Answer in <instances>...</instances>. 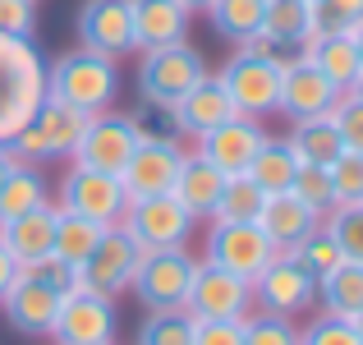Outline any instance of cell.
Listing matches in <instances>:
<instances>
[{"mask_svg": "<svg viewBox=\"0 0 363 345\" xmlns=\"http://www.w3.org/2000/svg\"><path fill=\"white\" fill-rule=\"evenodd\" d=\"M46 97V60L33 37L0 33V143H9Z\"/></svg>", "mask_w": 363, "mask_h": 345, "instance_id": "1", "label": "cell"}, {"mask_svg": "<svg viewBox=\"0 0 363 345\" xmlns=\"http://www.w3.org/2000/svg\"><path fill=\"white\" fill-rule=\"evenodd\" d=\"M120 92V70L111 55H97L88 46L60 55L55 65H46V97L60 102V106H74L83 115H97L116 102Z\"/></svg>", "mask_w": 363, "mask_h": 345, "instance_id": "2", "label": "cell"}, {"mask_svg": "<svg viewBox=\"0 0 363 345\" xmlns=\"http://www.w3.org/2000/svg\"><path fill=\"white\" fill-rule=\"evenodd\" d=\"M216 79H221L225 97L235 102L240 115H272L276 92H281V55L267 37H253L225 60V70Z\"/></svg>", "mask_w": 363, "mask_h": 345, "instance_id": "3", "label": "cell"}, {"mask_svg": "<svg viewBox=\"0 0 363 345\" xmlns=\"http://www.w3.org/2000/svg\"><path fill=\"white\" fill-rule=\"evenodd\" d=\"M198 79H207V60L198 46L189 42H170V46H152L138 65V97L147 106L170 111Z\"/></svg>", "mask_w": 363, "mask_h": 345, "instance_id": "4", "label": "cell"}, {"mask_svg": "<svg viewBox=\"0 0 363 345\" xmlns=\"http://www.w3.org/2000/svg\"><path fill=\"white\" fill-rule=\"evenodd\" d=\"M83 124H88V115H83V111L42 97V106L33 111V120L14 133L5 148L14 152V161H33V166H37V161H55V157H69V152H74Z\"/></svg>", "mask_w": 363, "mask_h": 345, "instance_id": "5", "label": "cell"}, {"mask_svg": "<svg viewBox=\"0 0 363 345\" xmlns=\"http://www.w3.org/2000/svg\"><path fill=\"white\" fill-rule=\"evenodd\" d=\"M143 143V129L133 115H88V124H83L79 143H74L69 157L79 161V166H92V170H106V175H120L124 166H129L133 148Z\"/></svg>", "mask_w": 363, "mask_h": 345, "instance_id": "6", "label": "cell"}, {"mask_svg": "<svg viewBox=\"0 0 363 345\" xmlns=\"http://www.w3.org/2000/svg\"><path fill=\"white\" fill-rule=\"evenodd\" d=\"M194 258L184 248H147L138 258V272H133L129 290L138 295L143 309H184L189 281H194Z\"/></svg>", "mask_w": 363, "mask_h": 345, "instance_id": "7", "label": "cell"}, {"mask_svg": "<svg viewBox=\"0 0 363 345\" xmlns=\"http://www.w3.org/2000/svg\"><path fill=\"white\" fill-rule=\"evenodd\" d=\"M124 235L147 253V248H184L194 235V217L175 203L170 194H152V198H129L120 217Z\"/></svg>", "mask_w": 363, "mask_h": 345, "instance_id": "8", "label": "cell"}, {"mask_svg": "<svg viewBox=\"0 0 363 345\" xmlns=\"http://www.w3.org/2000/svg\"><path fill=\"white\" fill-rule=\"evenodd\" d=\"M248 304H253V281L235 276L230 267L212 263V258L194 267V281H189V295H184L189 318H198V322H207V318H244Z\"/></svg>", "mask_w": 363, "mask_h": 345, "instance_id": "9", "label": "cell"}, {"mask_svg": "<svg viewBox=\"0 0 363 345\" xmlns=\"http://www.w3.org/2000/svg\"><path fill=\"white\" fill-rule=\"evenodd\" d=\"M253 300L262 304L267 313L294 318V313L313 309V300H318V272L303 267L294 253H276L272 263L253 276Z\"/></svg>", "mask_w": 363, "mask_h": 345, "instance_id": "10", "label": "cell"}, {"mask_svg": "<svg viewBox=\"0 0 363 345\" xmlns=\"http://www.w3.org/2000/svg\"><path fill=\"white\" fill-rule=\"evenodd\" d=\"M60 207L88 217L97 226H120L124 207H129V194H124L120 175H106V170H92V166L74 161L65 185H60Z\"/></svg>", "mask_w": 363, "mask_h": 345, "instance_id": "11", "label": "cell"}, {"mask_svg": "<svg viewBox=\"0 0 363 345\" xmlns=\"http://www.w3.org/2000/svg\"><path fill=\"white\" fill-rule=\"evenodd\" d=\"M116 300L111 295H97V290H69L55 309V322H51V336L60 345H101L116 336Z\"/></svg>", "mask_w": 363, "mask_h": 345, "instance_id": "12", "label": "cell"}, {"mask_svg": "<svg viewBox=\"0 0 363 345\" xmlns=\"http://www.w3.org/2000/svg\"><path fill=\"white\" fill-rule=\"evenodd\" d=\"M138 258H143V248L124 235V226H106L101 239H97V248L79 263V285L116 300V295L129 290L133 272H138Z\"/></svg>", "mask_w": 363, "mask_h": 345, "instance_id": "13", "label": "cell"}, {"mask_svg": "<svg viewBox=\"0 0 363 345\" xmlns=\"http://www.w3.org/2000/svg\"><path fill=\"white\" fill-rule=\"evenodd\" d=\"M276 253H281V248L267 239V230L257 221H212V230H207V258L230 267L244 281H253Z\"/></svg>", "mask_w": 363, "mask_h": 345, "instance_id": "14", "label": "cell"}, {"mask_svg": "<svg viewBox=\"0 0 363 345\" xmlns=\"http://www.w3.org/2000/svg\"><path fill=\"white\" fill-rule=\"evenodd\" d=\"M340 92H345V88H336V83H331L318 65H308L303 55H299V60H281V92H276V111L290 115V120L327 115L340 102Z\"/></svg>", "mask_w": 363, "mask_h": 345, "instance_id": "15", "label": "cell"}, {"mask_svg": "<svg viewBox=\"0 0 363 345\" xmlns=\"http://www.w3.org/2000/svg\"><path fill=\"white\" fill-rule=\"evenodd\" d=\"M184 161V148L175 138H152L143 133V143L133 148L129 166L120 170V185L129 198H152V194H170L175 185V170Z\"/></svg>", "mask_w": 363, "mask_h": 345, "instance_id": "16", "label": "cell"}, {"mask_svg": "<svg viewBox=\"0 0 363 345\" xmlns=\"http://www.w3.org/2000/svg\"><path fill=\"white\" fill-rule=\"evenodd\" d=\"M74 28H79V42L88 46V51L111 55V60L138 51V42H133V18H129V0H83L79 23H74Z\"/></svg>", "mask_w": 363, "mask_h": 345, "instance_id": "17", "label": "cell"}, {"mask_svg": "<svg viewBox=\"0 0 363 345\" xmlns=\"http://www.w3.org/2000/svg\"><path fill=\"white\" fill-rule=\"evenodd\" d=\"M262 138L267 133H262V124H257V115H230L225 124H216V129H207L203 138H198V157L212 161L221 175H244Z\"/></svg>", "mask_w": 363, "mask_h": 345, "instance_id": "18", "label": "cell"}, {"mask_svg": "<svg viewBox=\"0 0 363 345\" xmlns=\"http://www.w3.org/2000/svg\"><path fill=\"white\" fill-rule=\"evenodd\" d=\"M60 300L65 295H55L51 285L33 281V276H14V285L0 295V313H5V322L14 332H23V336H51Z\"/></svg>", "mask_w": 363, "mask_h": 345, "instance_id": "19", "label": "cell"}, {"mask_svg": "<svg viewBox=\"0 0 363 345\" xmlns=\"http://www.w3.org/2000/svg\"><path fill=\"white\" fill-rule=\"evenodd\" d=\"M230 115H240V111H235V102L225 97L221 79H198L194 88L170 106V124H175L179 133H189V138H203L207 129L225 124Z\"/></svg>", "mask_w": 363, "mask_h": 345, "instance_id": "20", "label": "cell"}, {"mask_svg": "<svg viewBox=\"0 0 363 345\" xmlns=\"http://www.w3.org/2000/svg\"><path fill=\"white\" fill-rule=\"evenodd\" d=\"M257 226L267 230V239H272V244L281 248V253H290V248L299 244V239L308 235L313 226H322V217L313 212L308 203H299V198H294L290 189H281V194H267V198H262Z\"/></svg>", "mask_w": 363, "mask_h": 345, "instance_id": "21", "label": "cell"}, {"mask_svg": "<svg viewBox=\"0 0 363 345\" xmlns=\"http://www.w3.org/2000/svg\"><path fill=\"white\" fill-rule=\"evenodd\" d=\"M129 18H133V42L143 51L184 42L189 33V9L179 0H129Z\"/></svg>", "mask_w": 363, "mask_h": 345, "instance_id": "22", "label": "cell"}, {"mask_svg": "<svg viewBox=\"0 0 363 345\" xmlns=\"http://www.w3.org/2000/svg\"><path fill=\"white\" fill-rule=\"evenodd\" d=\"M221 185H225V175L212 161H203L198 152H184V161L175 170V185H170V198L198 221V217H212L216 198H221Z\"/></svg>", "mask_w": 363, "mask_h": 345, "instance_id": "23", "label": "cell"}, {"mask_svg": "<svg viewBox=\"0 0 363 345\" xmlns=\"http://www.w3.org/2000/svg\"><path fill=\"white\" fill-rule=\"evenodd\" d=\"M303 60L318 65L322 74H327L336 88H354V83L363 79V65L354 55V42H350L345 33H308L303 37Z\"/></svg>", "mask_w": 363, "mask_h": 345, "instance_id": "24", "label": "cell"}, {"mask_svg": "<svg viewBox=\"0 0 363 345\" xmlns=\"http://www.w3.org/2000/svg\"><path fill=\"white\" fill-rule=\"evenodd\" d=\"M0 244L14 253V263H33V258L51 253L55 244V207L42 203L33 212L14 217V221H0Z\"/></svg>", "mask_w": 363, "mask_h": 345, "instance_id": "25", "label": "cell"}, {"mask_svg": "<svg viewBox=\"0 0 363 345\" xmlns=\"http://www.w3.org/2000/svg\"><path fill=\"white\" fill-rule=\"evenodd\" d=\"M285 143H290L294 157L308 161V166H331V161L345 152L331 111L327 115H308V120H294V129H290V138H285Z\"/></svg>", "mask_w": 363, "mask_h": 345, "instance_id": "26", "label": "cell"}, {"mask_svg": "<svg viewBox=\"0 0 363 345\" xmlns=\"http://www.w3.org/2000/svg\"><path fill=\"white\" fill-rule=\"evenodd\" d=\"M294 170H299V157H294L290 143H285V138H262L244 175L253 180L262 194H281V189H290Z\"/></svg>", "mask_w": 363, "mask_h": 345, "instance_id": "27", "label": "cell"}, {"mask_svg": "<svg viewBox=\"0 0 363 345\" xmlns=\"http://www.w3.org/2000/svg\"><path fill=\"white\" fill-rule=\"evenodd\" d=\"M46 203V180L33 161H14L0 185V221H14V217L33 212V207Z\"/></svg>", "mask_w": 363, "mask_h": 345, "instance_id": "28", "label": "cell"}, {"mask_svg": "<svg viewBox=\"0 0 363 345\" xmlns=\"http://www.w3.org/2000/svg\"><path fill=\"white\" fill-rule=\"evenodd\" d=\"M262 14H267V0H212L207 5L212 28L225 42H240V46L262 37Z\"/></svg>", "mask_w": 363, "mask_h": 345, "instance_id": "29", "label": "cell"}, {"mask_svg": "<svg viewBox=\"0 0 363 345\" xmlns=\"http://www.w3.org/2000/svg\"><path fill=\"white\" fill-rule=\"evenodd\" d=\"M318 295H322V309L336 313V318H350V313L363 304V263L345 258L336 263L331 272L318 276Z\"/></svg>", "mask_w": 363, "mask_h": 345, "instance_id": "30", "label": "cell"}, {"mask_svg": "<svg viewBox=\"0 0 363 345\" xmlns=\"http://www.w3.org/2000/svg\"><path fill=\"white\" fill-rule=\"evenodd\" d=\"M313 33V0H267L262 14V37L272 46H303V37Z\"/></svg>", "mask_w": 363, "mask_h": 345, "instance_id": "31", "label": "cell"}, {"mask_svg": "<svg viewBox=\"0 0 363 345\" xmlns=\"http://www.w3.org/2000/svg\"><path fill=\"white\" fill-rule=\"evenodd\" d=\"M101 230H106V226L88 221V217H79V212H65V207H55V244H51V253H60L69 267H79L83 258L97 248Z\"/></svg>", "mask_w": 363, "mask_h": 345, "instance_id": "32", "label": "cell"}, {"mask_svg": "<svg viewBox=\"0 0 363 345\" xmlns=\"http://www.w3.org/2000/svg\"><path fill=\"white\" fill-rule=\"evenodd\" d=\"M262 189L253 185L248 175H225L221 185V198H216L212 207V221H257V212H262Z\"/></svg>", "mask_w": 363, "mask_h": 345, "instance_id": "33", "label": "cell"}, {"mask_svg": "<svg viewBox=\"0 0 363 345\" xmlns=\"http://www.w3.org/2000/svg\"><path fill=\"white\" fill-rule=\"evenodd\" d=\"M138 345H194V318L189 309H152L138 327Z\"/></svg>", "mask_w": 363, "mask_h": 345, "instance_id": "34", "label": "cell"}, {"mask_svg": "<svg viewBox=\"0 0 363 345\" xmlns=\"http://www.w3.org/2000/svg\"><path fill=\"white\" fill-rule=\"evenodd\" d=\"M290 194L299 198V203H308L318 217L336 207V194H331L327 166H308V161H299V170H294V180H290Z\"/></svg>", "mask_w": 363, "mask_h": 345, "instance_id": "35", "label": "cell"}, {"mask_svg": "<svg viewBox=\"0 0 363 345\" xmlns=\"http://www.w3.org/2000/svg\"><path fill=\"white\" fill-rule=\"evenodd\" d=\"M331 239L340 244V253L354 258V263H363V203H336L331 207Z\"/></svg>", "mask_w": 363, "mask_h": 345, "instance_id": "36", "label": "cell"}, {"mask_svg": "<svg viewBox=\"0 0 363 345\" xmlns=\"http://www.w3.org/2000/svg\"><path fill=\"white\" fill-rule=\"evenodd\" d=\"M290 253L299 258L303 267H313V272H318V276H322V272H331V267H336V263H345V253H340V244H336V239H331V230H327V226H313L308 235H303L299 244L290 248Z\"/></svg>", "mask_w": 363, "mask_h": 345, "instance_id": "37", "label": "cell"}, {"mask_svg": "<svg viewBox=\"0 0 363 345\" xmlns=\"http://www.w3.org/2000/svg\"><path fill=\"white\" fill-rule=\"evenodd\" d=\"M244 327V345H299V332L290 327V318H281V313H253V318H240Z\"/></svg>", "mask_w": 363, "mask_h": 345, "instance_id": "38", "label": "cell"}, {"mask_svg": "<svg viewBox=\"0 0 363 345\" xmlns=\"http://www.w3.org/2000/svg\"><path fill=\"white\" fill-rule=\"evenodd\" d=\"M327 175H331V194H336V203H363V152L345 148L327 166Z\"/></svg>", "mask_w": 363, "mask_h": 345, "instance_id": "39", "label": "cell"}, {"mask_svg": "<svg viewBox=\"0 0 363 345\" xmlns=\"http://www.w3.org/2000/svg\"><path fill=\"white\" fill-rule=\"evenodd\" d=\"M18 276H33V281L51 285L55 295L79 290V267H69L60 253H42V258H33V263H18Z\"/></svg>", "mask_w": 363, "mask_h": 345, "instance_id": "40", "label": "cell"}, {"mask_svg": "<svg viewBox=\"0 0 363 345\" xmlns=\"http://www.w3.org/2000/svg\"><path fill=\"white\" fill-rule=\"evenodd\" d=\"M363 18V0H313V33H350Z\"/></svg>", "mask_w": 363, "mask_h": 345, "instance_id": "41", "label": "cell"}, {"mask_svg": "<svg viewBox=\"0 0 363 345\" xmlns=\"http://www.w3.org/2000/svg\"><path fill=\"white\" fill-rule=\"evenodd\" d=\"M299 345H363L359 332L350 327V318L322 313L318 322H308V332H299Z\"/></svg>", "mask_w": 363, "mask_h": 345, "instance_id": "42", "label": "cell"}, {"mask_svg": "<svg viewBox=\"0 0 363 345\" xmlns=\"http://www.w3.org/2000/svg\"><path fill=\"white\" fill-rule=\"evenodd\" d=\"M331 120H336V129H340V143L363 152V102L354 92H340V102L331 106Z\"/></svg>", "mask_w": 363, "mask_h": 345, "instance_id": "43", "label": "cell"}, {"mask_svg": "<svg viewBox=\"0 0 363 345\" xmlns=\"http://www.w3.org/2000/svg\"><path fill=\"white\" fill-rule=\"evenodd\" d=\"M37 28V0H0V33L5 37H33Z\"/></svg>", "mask_w": 363, "mask_h": 345, "instance_id": "44", "label": "cell"}, {"mask_svg": "<svg viewBox=\"0 0 363 345\" xmlns=\"http://www.w3.org/2000/svg\"><path fill=\"white\" fill-rule=\"evenodd\" d=\"M194 345H244V327L240 318H194Z\"/></svg>", "mask_w": 363, "mask_h": 345, "instance_id": "45", "label": "cell"}, {"mask_svg": "<svg viewBox=\"0 0 363 345\" xmlns=\"http://www.w3.org/2000/svg\"><path fill=\"white\" fill-rule=\"evenodd\" d=\"M14 276H18V263H14V253H9L5 244H0V295L14 285Z\"/></svg>", "mask_w": 363, "mask_h": 345, "instance_id": "46", "label": "cell"}, {"mask_svg": "<svg viewBox=\"0 0 363 345\" xmlns=\"http://www.w3.org/2000/svg\"><path fill=\"white\" fill-rule=\"evenodd\" d=\"M345 37H350V42H354V55H359V65H363V18H359L354 28H350Z\"/></svg>", "mask_w": 363, "mask_h": 345, "instance_id": "47", "label": "cell"}, {"mask_svg": "<svg viewBox=\"0 0 363 345\" xmlns=\"http://www.w3.org/2000/svg\"><path fill=\"white\" fill-rule=\"evenodd\" d=\"M9 166H14V152L0 143V185H5V175H9Z\"/></svg>", "mask_w": 363, "mask_h": 345, "instance_id": "48", "label": "cell"}, {"mask_svg": "<svg viewBox=\"0 0 363 345\" xmlns=\"http://www.w3.org/2000/svg\"><path fill=\"white\" fill-rule=\"evenodd\" d=\"M350 327H354V332H359V341H363V304H359L354 313H350Z\"/></svg>", "mask_w": 363, "mask_h": 345, "instance_id": "49", "label": "cell"}, {"mask_svg": "<svg viewBox=\"0 0 363 345\" xmlns=\"http://www.w3.org/2000/svg\"><path fill=\"white\" fill-rule=\"evenodd\" d=\"M179 5H184L189 14H194V9H207V5H212V0H179Z\"/></svg>", "mask_w": 363, "mask_h": 345, "instance_id": "50", "label": "cell"}, {"mask_svg": "<svg viewBox=\"0 0 363 345\" xmlns=\"http://www.w3.org/2000/svg\"><path fill=\"white\" fill-rule=\"evenodd\" d=\"M350 92H354V97L363 102V79H359V83H354V88H350Z\"/></svg>", "mask_w": 363, "mask_h": 345, "instance_id": "51", "label": "cell"}, {"mask_svg": "<svg viewBox=\"0 0 363 345\" xmlns=\"http://www.w3.org/2000/svg\"><path fill=\"white\" fill-rule=\"evenodd\" d=\"M101 345H116V341H101Z\"/></svg>", "mask_w": 363, "mask_h": 345, "instance_id": "52", "label": "cell"}]
</instances>
